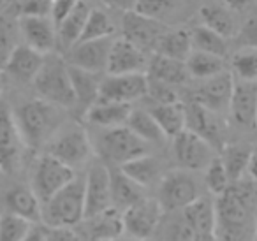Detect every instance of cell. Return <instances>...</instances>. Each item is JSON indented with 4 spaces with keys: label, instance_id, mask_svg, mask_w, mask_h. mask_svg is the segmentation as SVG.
Masks as SVG:
<instances>
[{
    "label": "cell",
    "instance_id": "obj_42",
    "mask_svg": "<svg viewBox=\"0 0 257 241\" xmlns=\"http://www.w3.org/2000/svg\"><path fill=\"white\" fill-rule=\"evenodd\" d=\"M20 34L18 25H15L9 20L0 18V69H4L8 64L11 53L20 46L16 43V37Z\"/></svg>",
    "mask_w": 257,
    "mask_h": 241
},
{
    "label": "cell",
    "instance_id": "obj_47",
    "mask_svg": "<svg viewBox=\"0 0 257 241\" xmlns=\"http://www.w3.org/2000/svg\"><path fill=\"white\" fill-rule=\"evenodd\" d=\"M74 6H76V0H53L50 18L57 29L67 20V16L71 15L72 9H74Z\"/></svg>",
    "mask_w": 257,
    "mask_h": 241
},
{
    "label": "cell",
    "instance_id": "obj_40",
    "mask_svg": "<svg viewBox=\"0 0 257 241\" xmlns=\"http://www.w3.org/2000/svg\"><path fill=\"white\" fill-rule=\"evenodd\" d=\"M204 180H206V187L211 194H215L217 197H220L222 194L229 190L231 187V180L227 176V171H225L224 164H222L220 157H215L211 160V164L206 167V173H204Z\"/></svg>",
    "mask_w": 257,
    "mask_h": 241
},
{
    "label": "cell",
    "instance_id": "obj_44",
    "mask_svg": "<svg viewBox=\"0 0 257 241\" xmlns=\"http://www.w3.org/2000/svg\"><path fill=\"white\" fill-rule=\"evenodd\" d=\"M51 0H25L18 2V18H50Z\"/></svg>",
    "mask_w": 257,
    "mask_h": 241
},
{
    "label": "cell",
    "instance_id": "obj_20",
    "mask_svg": "<svg viewBox=\"0 0 257 241\" xmlns=\"http://www.w3.org/2000/svg\"><path fill=\"white\" fill-rule=\"evenodd\" d=\"M187 116V131L194 132L199 138H203L211 146H218L222 143L224 127L217 113L206 109L204 106L197 102H192L185 106Z\"/></svg>",
    "mask_w": 257,
    "mask_h": 241
},
{
    "label": "cell",
    "instance_id": "obj_23",
    "mask_svg": "<svg viewBox=\"0 0 257 241\" xmlns=\"http://www.w3.org/2000/svg\"><path fill=\"white\" fill-rule=\"evenodd\" d=\"M133 113V107L128 104L107 102V100H97L92 107L85 113V120L100 129H118L125 127L127 120Z\"/></svg>",
    "mask_w": 257,
    "mask_h": 241
},
{
    "label": "cell",
    "instance_id": "obj_53",
    "mask_svg": "<svg viewBox=\"0 0 257 241\" xmlns=\"http://www.w3.org/2000/svg\"><path fill=\"white\" fill-rule=\"evenodd\" d=\"M2 88H4V83H2V78H0V92H2Z\"/></svg>",
    "mask_w": 257,
    "mask_h": 241
},
{
    "label": "cell",
    "instance_id": "obj_13",
    "mask_svg": "<svg viewBox=\"0 0 257 241\" xmlns=\"http://www.w3.org/2000/svg\"><path fill=\"white\" fill-rule=\"evenodd\" d=\"M150 60L143 50L128 43L127 39H114L107 60V74L125 76V74H145L148 71Z\"/></svg>",
    "mask_w": 257,
    "mask_h": 241
},
{
    "label": "cell",
    "instance_id": "obj_25",
    "mask_svg": "<svg viewBox=\"0 0 257 241\" xmlns=\"http://www.w3.org/2000/svg\"><path fill=\"white\" fill-rule=\"evenodd\" d=\"M183 220L196 232L199 241H210L215 237V206L204 197H199L183 211Z\"/></svg>",
    "mask_w": 257,
    "mask_h": 241
},
{
    "label": "cell",
    "instance_id": "obj_48",
    "mask_svg": "<svg viewBox=\"0 0 257 241\" xmlns=\"http://www.w3.org/2000/svg\"><path fill=\"white\" fill-rule=\"evenodd\" d=\"M168 241H199V237L196 236V232L190 229L185 220H180L169 227Z\"/></svg>",
    "mask_w": 257,
    "mask_h": 241
},
{
    "label": "cell",
    "instance_id": "obj_16",
    "mask_svg": "<svg viewBox=\"0 0 257 241\" xmlns=\"http://www.w3.org/2000/svg\"><path fill=\"white\" fill-rule=\"evenodd\" d=\"M113 37L111 39L100 41H88V43H79L69 51V65L81 71L100 74L107 69L109 60V51L113 46Z\"/></svg>",
    "mask_w": 257,
    "mask_h": 241
},
{
    "label": "cell",
    "instance_id": "obj_28",
    "mask_svg": "<svg viewBox=\"0 0 257 241\" xmlns=\"http://www.w3.org/2000/svg\"><path fill=\"white\" fill-rule=\"evenodd\" d=\"M111 195H113V208L128 209L136 206L138 202L145 201V188L127 178L120 169L111 171Z\"/></svg>",
    "mask_w": 257,
    "mask_h": 241
},
{
    "label": "cell",
    "instance_id": "obj_12",
    "mask_svg": "<svg viewBox=\"0 0 257 241\" xmlns=\"http://www.w3.org/2000/svg\"><path fill=\"white\" fill-rule=\"evenodd\" d=\"M162 218V206L155 199H145L121 213L123 232L140 239H147L157 230Z\"/></svg>",
    "mask_w": 257,
    "mask_h": 241
},
{
    "label": "cell",
    "instance_id": "obj_34",
    "mask_svg": "<svg viewBox=\"0 0 257 241\" xmlns=\"http://www.w3.org/2000/svg\"><path fill=\"white\" fill-rule=\"evenodd\" d=\"M185 67L190 78L206 81V79L225 72V62L220 57L201 53V51H192L190 57L185 60Z\"/></svg>",
    "mask_w": 257,
    "mask_h": 241
},
{
    "label": "cell",
    "instance_id": "obj_36",
    "mask_svg": "<svg viewBox=\"0 0 257 241\" xmlns=\"http://www.w3.org/2000/svg\"><path fill=\"white\" fill-rule=\"evenodd\" d=\"M114 34V22L104 9H93L90 11V16L86 20L85 30L79 39V43H88V41H100L111 39ZM78 43V44H79Z\"/></svg>",
    "mask_w": 257,
    "mask_h": 241
},
{
    "label": "cell",
    "instance_id": "obj_21",
    "mask_svg": "<svg viewBox=\"0 0 257 241\" xmlns=\"http://www.w3.org/2000/svg\"><path fill=\"white\" fill-rule=\"evenodd\" d=\"M44 58H46L44 55L30 50L25 44H20L11 53L4 69L11 78L18 79L20 83H34L43 67Z\"/></svg>",
    "mask_w": 257,
    "mask_h": 241
},
{
    "label": "cell",
    "instance_id": "obj_51",
    "mask_svg": "<svg viewBox=\"0 0 257 241\" xmlns=\"http://www.w3.org/2000/svg\"><path fill=\"white\" fill-rule=\"evenodd\" d=\"M246 173L250 174L252 181H255V183H257V148L252 150V153H250V160H248V167H246Z\"/></svg>",
    "mask_w": 257,
    "mask_h": 241
},
{
    "label": "cell",
    "instance_id": "obj_17",
    "mask_svg": "<svg viewBox=\"0 0 257 241\" xmlns=\"http://www.w3.org/2000/svg\"><path fill=\"white\" fill-rule=\"evenodd\" d=\"M229 111L236 125L243 129H257V81L234 79Z\"/></svg>",
    "mask_w": 257,
    "mask_h": 241
},
{
    "label": "cell",
    "instance_id": "obj_4",
    "mask_svg": "<svg viewBox=\"0 0 257 241\" xmlns=\"http://www.w3.org/2000/svg\"><path fill=\"white\" fill-rule=\"evenodd\" d=\"M81 220H85V178H74L43 204V222L50 229H72Z\"/></svg>",
    "mask_w": 257,
    "mask_h": 241
},
{
    "label": "cell",
    "instance_id": "obj_1",
    "mask_svg": "<svg viewBox=\"0 0 257 241\" xmlns=\"http://www.w3.org/2000/svg\"><path fill=\"white\" fill-rule=\"evenodd\" d=\"M252 183L238 181L225 194L217 197L215 204V237L222 241H239L246 234L257 201Z\"/></svg>",
    "mask_w": 257,
    "mask_h": 241
},
{
    "label": "cell",
    "instance_id": "obj_50",
    "mask_svg": "<svg viewBox=\"0 0 257 241\" xmlns=\"http://www.w3.org/2000/svg\"><path fill=\"white\" fill-rule=\"evenodd\" d=\"M23 241H48V229L46 225H34L30 232L23 237Z\"/></svg>",
    "mask_w": 257,
    "mask_h": 241
},
{
    "label": "cell",
    "instance_id": "obj_45",
    "mask_svg": "<svg viewBox=\"0 0 257 241\" xmlns=\"http://www.w3.org/2000/svg\"><path fill=\"white\" fill-rule=\"evenodd\" d=\"M147 95L152 97V100L155 102V106H164V104H175L178 102V93L171 85L166 83L152 81L148 79V93Z\"/></svg>",
    "mask_w": 257,
    "mask_h": 241
},
{
    "label": "cell",
    "instance_id": "obj_27",
    "mask_svg": "<svg viewBox=\"0 0 257 241\" xmlns=\"http://www.w3.org/2000/svg\"><path fill=\"white\" fill-rule=\"evenodd\" d=\"M90 11H92L90 4L76 0V6H74V9H72V13L57 29L58 44H60L64 50L71 51L72 48L79 43V39H81V36H83V30H85L86 20H88V16H90Z\"/></svg>",
    "mask_w": 257,
    "mask_h": 241
},
{
    "label": "cell",
    "instance_id": "obj_31",
    "mask_svg": "<svg viewBox=\"0 0 257 241\" xmlns=\"http://www.w3.org/2000/svg\"><path fill=\"white\" fill-rule=\"evenodd\" d=\"M192 51L190 32L183 29L166 30L155 46V55H162V57L173 58L178 62H185Z\"/></svg>",
    "mask_w": 257,
    "mask_h": 241
},
{
    "label": "cell",
    "instance_id": "obj_11",
    "mask_svg": "<svg viewBox=\"0 0 257 241\" xmlns=\"http://www.w3.org/2000/svg\"><path fill=\"white\" fill-rule=\"evenodd\" d=\"M148 93L147 74L107 76L100 83V100L118 104H128L141 99Z\"/></svg>",
    "mask_w": 257,
    "mask_h": 241
},
{
    "label": "cell",
    "instance_id": "obj_24",
    "mask_svg": "<svg viewBox=\"0 0 257 241\" xmlns=\"http://www.w3.org/2000/svg\"><path fill=\"white\" fill-rule=\"evenodd\" d=\"M199 15L203 18V25L217 32L218 36L231 39L238 34V27H236V18L232 9L229 4L224 2H206L201 6Z\"/></svg>",
    "mask_w": 257,
    "mask_h": 241
},
{
    "label": "cell",
    "instance_id": "obj_26",
    "mask_svg": "<svg viewBox=\"0 0 257 241\" xmlns=\"http://www.w3.org/2000/svg\"><path fill=\"white\" fill-rule=\"evenodd\" d=\"M69 74H71L72 90H74L76 97V106L86 113L93 104L99 100L100 95V78L99 74H92V72L81 71L69 65Z\"/></svg>",
    "mask_w": 257,
    "mask_h": 241
},
{
    "label": "cell",
    "instance_id": "obj_52",
    "mask_svg": "<svg viewBox=\"0 0 257 241\" xmlns=\"http://www.w3.org/2000/svg\"><path fill=\"white\" fill-rule=\"evenodd\" d=\"M114 241H143V239H140V237H134V236H131V234L123 232L121 236H118Z\"/></svg>",
    "mask_w": 257,
    "mask_h": 241
},
{
    "label": "cell",
    "instance_id": "obj_8",
    "mask_svg": "<svg viewBox=\"0 0 257 241\" xmlns=\"http://www.w3.org/2000/svg\"><path fill=\"white\" fill-rule=\"evenodd\" d=\"M25 141L16 124V116L6 102H0V171L15 173L20 169Z\"/></svg>",
    "mask_w": 257,
    "mask_h": 241
},
{
    "label": "cell",
    "instance_id": "obj_18",
    "mask_svg": "<svg viewBox=\"0 0 257 241\" xmlns=\"http://www.w3.org/2000/svg\"><path fill=\"white\" fill-rule=\"evenodd\" d=\"M168 29L161 25L159 22L134 13L133 9L123 15V39L133 43L140 50H155L159 39Z\"/></svg>",
    "mask_w": 257,
    "mask_h": 241
},
{
    "label": "cell",
    "instance_id": "obj_38",
    "mask_svg": "<svg viewBox=\"0 0 257 241\" xmlns=\"http://www.w3.org/2000/svg\"><path fill=\"white\" fill-rule=\"evenodd\" d=\"M127 129L134 132L140 139H143L145 143H155L164 139L166 136L162 134L161 127L157 125L155 118L152 116L150 111H134L131 113L127 120Z\"/></svg>",
    "mask_w": 257,
    "mask_h": 241
},
{
    "label": "cell",
    "instance_id": "obj_46",
    "mask_svg": "<svg viewBox=\"0 0 257 241\" xmlns=\"http://www.w3.org/2000/svg\"><path fill=\"white\" fill-rule=\"evenodd\" d=\"M236 36L239 37V43L243 44V48L257 50V13L248 16V20L243 23Z\"/></svg>",
    "mask_w": 257,
    "mask_h": 241
},
{
    "label": "cell",
    "instance_id": "obj_35",
    "mask_svg": "<svg viewBox=\"0 0 257 241\" xmlns=\"http://www.w3.org/2000/svg\"><path fill=\"white\" fill-rule=\"evenodd\" d=\"M190 32V41H192V50L201 51V53L213 55V57L224 58L227 55L229 44L227 39L222 36H218L217 32H213L211 29L204 25H199L196 29L189 30Z\"/></svg>",
    "mask_w": 257,
    "mask_h": 241
},
{
    "label": "cell",
    "instance_id": "obj_55",
    "mask_svg": "<svg viewBox=\"0 0 257 241\" xmlns=\"http://www.w3.org/2000/svg\"><path fill=\"white\" fill-rule=\"evenodd\" d=\"M0 8H4V4H2V2H0Z\"/></svg>",
    "mask_w": 257,
    "mask_h": 241
},
{
    "label": "cell",
    "instance_id": "obj_14",
    "mask_svg": "<svg viewBox=\"0 0 257 241\" xmlns=\"http://www.w3.org/2000/svg\"><path fill=\"white\" fill-rule=\"evenodd\" d=\"M18 29L23 44L44 57L51 55L57 48V27L51 18H18Z\"/></svg>",
    "mask_w": 257,
    "mask_h": 241
},
{
    "label": "cell",
    "instance_id": "obj_22",
    "mask_svg": "<svg viewBox=\"0 0 257 241\" xmlns=\"http://www.w3.org/2000/svg\"><path fill=\"white\" fill-rule=\"evenodd\" d=\"M6 206L11 215L20 216L34 225L43 220V202L30 187H13L6 192Z\"/></svg>",
    "mask_w": 257,
    "mask_h": 241
},
{
    "label": "cell",
    "instance_id": "obj_32",
    "mask_svg": "<svg viewBox=\"0 0 257 241\" xmlns=\"http://www.w3.org/2000/svg\"><path fill=\"white\" fill-rule=\"evenodd\" d=\"M150 113L166 138H176L183 131H187L185 106L182 102L155 106L154 109H150Z\"/></svg>",
    "mask_w": 257,
    "mask_h": 241
},
{
    "label": "cell",
    "instance_id": "obj_3",
    "mask_svg": "<svg viewBox=\"0 0 257 241\" xmlns=\"http://www.w3.org/2000/svg\"><path fill=\"white\" fill-rule=\"evenodd\" d=\"M34 86L41 100L60 109H69L76 106L74 90H72L69 64L57 55H48L41 67L37 78L34 79Z\"/></svg>",
    "mask_w": 257,
    "mask_h": 241
},
{
    "label": "cell",
    "instance_id": "obj_49",
    "mask_svg": "<svg viewBox=\"0 0 257 241\" xmlns=\"http://www.w3.org/2000/svg\"><path fill=\"white\" fill-rule=\"evenodd\" d=\"M48 229V241H81L79 234L67 227H60V229Z\"/></svg>",
    "mask_w": 257,
    "mask_h": 241
},
{
    "label": "cell",
    "instance_id": "obj_10",
    "mask_svg": "<svg viewBox=\"0 0 257 241\" xmlns=\"http://www.w3.org/2000/svg\"><path fill=\"white\" fill-rule=\"evenodd\" d=\"M199 199L197 183L185 171H171L161 181V206L162 209H185Z\"/></svg>",
    "mask_w": 257,
    "mask_h": 241
},
{
    "label": "cell",
    "instance_id": "obj_39",
    "mask_svg": "<svg viewBox=\"0 0 257 241\" xmlns=\"http://www.w3.org/2000/svg\"><path fill=\"white\" fill-rule=\"evenodd\" d=\"M232 72L239 81H257V50L241 48L232 55Z\"/></svg>",
    "mask_w": 257,
    "mask_h": 241
},
{
    "label": "cell",
    "instance_id": "obj_19",
    "mask_svg": "<svg viewBox=\"0 0 257 241\" xmlns=\"http://www.w3.org/2000/svg\"><path fill=\"white\" fill-rule=\"evenodd\" d=\"M232 88H234V76L225 71L215 78L203 81V85L197 90L196 102L218 114L220 111L229 109Z\"/></svg>",
    "mask_w": 257,
    "mask_h": 241
},
{
    "label": "cell",
    "instance_id": "obj_5",
    "mask_svg": "<svg viewBox=\"0 0 257 241\" xmlns=\"http://www.w3.org/2000/svg\"><path fill=\"white\" fill-rule=\"evenodd\" d=\"M92 153L93 146L86 131L79 125H71L55 134V138L50 141L46 155L53 157L67 167L74 169V167L88 162Z\"/></svg>",
    "mask_w": 257,
    "mask_h": 241
},
{
    "label": "cell",
    "instance_id": "obj_2",
    "mask_svg": "<svg viewBox=\"0 0 257 241\" xmlns=\"http://www.w3.org/2000/svg\"><path fill=\"white\" fill-rule=\"evenodd\" d=\"M62 111L64 109L41 99L29 100L20 106L15 116L25 145L37 148L46 141H51L64 120Z\"/></svg>",
    "mask_w": 257,
    "mask_h": 241
},
{
    "label": "cell",
    "instance_id": "obj_37",
    "mask_svg": "<svg viewBox=\"0 0 257 241\" xmlns=\"http://www.w3.org/2000/svg\"><path fill=\"white\" fill-rule=\"evenodd\" d=\"M250 153H252V150H248L246 146L241 145H229L224 148L220 160L224 164L225 171H227V176L231 180V183L241 181L243 174L246 173V167H248Z\"/></svg>",
    "mask_w": 257,
    "mask_h": 241
},
{
    "label": "cell",
    "instance_id": "obj_30",
    "mask_svg": "<svg viewBox=\"0 0 257 241\" xmlns=\"http://www.w3.org/2000/svg\"><path fill=\"white\" fill-rule=\"evenodd\" d=\"M148 79L159 83H166V85H180L189 78L185 62L173 60V58L162 57V55H154L148 64Z\"/></svg>",
    "mask_w": 257,
    "mask_h": 241
},
{
    "label": "cell",
    "instance_id": "obj_54",
    "mask_svg": "<svg viewBox=\"0 0 257 241\" xmlns=\"http://www.w3.org/2000/svg\"><path fill=\"white\" fill-rule=\"evenodd\" d=\"M253 237H255V241H257V227H255V232H253Z\"/></svg>",
    "mask_w": 257,
    "mask_h": 241
},
{
    "label": "cell",
    "instance_id": "obj_43",
    "mask_svg": "<svg viewBox=\"0 0 257 241\" xmlns=\"http://www.w3.org/2000/svg\"><path fill=\"white\" fill-rule=\"evenodd\" d=\"M175 6H176L175 2H166V0H140V2H134L133 11L145 16V18H150L157 22L161 16L173 11Z\"/></svg>",
    "mask_w": 257,
    "mask_h": 241
},
{
    "label": "cell",
    "instance_id": "obj_6",
    "mask_svg": "<svg viewBox=\"0 0 257 241\" xmlns=\"http://www.w3.org/2000/svg\"><path fill=\"white\" fill-rule=\"evenodd\" d=\"M76 178L74 169L50 155H43L36 164L32 176V190L41 202H48Z\"/></svg>",
    "mask_w": 257,
    "mask_h": 241
},
{
    "label": "cell",
    "instance_id": "obj_29",
    "mask_svg": "<svg viewBox=\"0 0 257 241\" xmlns=\"http://www.w3.org/2000/svg\"><path fill=\"white\" fill-rule=\"evenodd\" d=\"M85 222L92 241H114L123 234L121 213L116 208H109L99 215L85 218Z\"/></svg>",
    "mask_w": 257,
    "mask_h": 241
},
{
    "label": "cell",
    "instance_id": "obj_41",
    "mask_svg": "<svg viewBox=\"0 0 257 241\" xmlns=\"http://www.w3.org/2000/svg\"><path fill=\"white\" fill-rule=\"evenodd\" d=\"M34 223L15 216L11 213L0 216V241H23Z\"/></svg>",
    "mask_w": 257,
    "mask_h": 241
},
{
    "label": "cell",
    "instance_id": "obj_33",
    "mask_svg": "<svg viewBox=\"0 0 257 241\" xmlns=\"http://www.w3.org/2000/svg\"><path fill=\"white\" fill-rule=\"evenodd\" d=\"M120 171L127 178L136 181L138 185L147 188L148 185L157 181V178L161 176V162H159L155 157L145 155V157L134 159V160H131V162L123 164V166H120Z\"/></svg>",
    "mask_w": 257,
    "mask_h": 241
},
{
    "label": "cell",
    "instance_id": "obj_7",
    "mask_svg": "<svg viewBox=\"0 0 257 241\" xmlns=\"http://www.w3.org/2000/svg\"><path fill=\"white\" fill-rule=\"evenodd\" d=\"M99 146L100 155L113 160V162H118L120 166L134 159H140V157L150 155L148 153V143L140 139L127 127L104 131L99 139Z\"/></svg>",
    "mask_w": 257,
    "mask_h": 241
},
{
    "label": "cell",
    "instance_id": "obj_9",
    "mask_svg": "<svg viewBox=\"0 0 257 241\" xmlns=\"http://www.w3.org/2000/svg\"><path fill=\"white\" fill-rule=\"evenodd\" d=\"M113 208L111 171L102 162H92L85 176V218Z\"/></svg>",
    "mask_w": 257,
    "mask_h": 241
},
{
    "label": "cell",
    "instance_id": "obj_56",
    "mask_svg": "<svg viewBox=\"0 0 257 241\" xmlns=\"http://www.w3.org/2000/svg\"><path fill=\"white\" fill-rule=\"evenodd\" d=\"M255 6H257V4H255Z\"/></svg>",
    "mask_w": 257,
    "mask_h": 241
},
{
    "label": "cell",
    "instance_id": "obj_15",
    "mask_svg": "<svg viewBox=\"0 0 257 241\" xmlns=\"http://www.w3.org/2000/svg\"><path fill=\"white\" fill-rule=\"evenodd\" d=\"M175 155L180 166L194 171L206 169L215 159L213 146L190 131H183L175 138Z\"/></svg>",
    "mask_w": 257,
    "mask_h": 241
}]
</instances>
